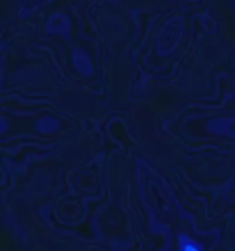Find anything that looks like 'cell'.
Wrapping results in <instances>:
<instances>
[{"label":"cell","instance_id":"cell-1","mask_svg":"<svg viewBox=\"0 0 235 251\" xmlns=\"http://www.w3.org/2000/svg\"><path fill=\"white\" fill-rule=\"evenodd\" d=\"M185 251H197V248H196V246H193V245H191V244H186Z\"/></svg>","mask_w":235,"mask_h":251}]
</instances>
